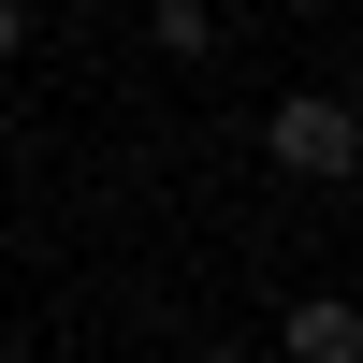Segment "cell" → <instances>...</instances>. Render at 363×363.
Wrapping results in <instances>:
<instances>
[{
  "label": "cell",
  "mask_w": 363,
  "mask_h": 363,
  "mask_svg": "<svg viewBox=\"0 0 363 363\" xmlns=\"http://www.w3.org/2000/svg\"><path fill=\"white\" fill-rule=\"evenodd\" d=\"M262 160H277V174H306V189H349L363 116L335 102V87H277V116H262Z\"/></svg>",
  "instance_id": "6da1fadb"
},
{
  "label": "cell",
  "mask_w": 363,
  "mask_h": 363,
  "mask_svg": "<svg viewBox=\"0 0 363 363\" xmlns=\"http://www.w3.org/2000/svg\"><path fill=\"white\" fill-rule=\"evenodd\" d=\"M277 363H363V306L349 291H306V306L277 320Z\"/></svg>",
  "instance_id": "7a4b0ae2"
},
{
  "label": "cell",
  "mask_w": 363,
  "mask_h": 363,
  "mask_svg": "<svg viewBox=\"0 0 363 363\" xmlns=\"http://www.w3.org/2000/svg\"><path fill=\"white\" fill-rule=\"evenodd\" d=\"M145 29H160V58H218V0H160Z\"/></svg>",
  "instance_id": "3957f363"
},
{
  "label": "cell",
  "mask_w": 363,
  "mask_h": 363,
  "mask_svg": "<svg viewBox=\"0 0 363 363\" xmlns=\"http://www.w3.org/2000/svg\"><path fill=\"white\" fill-rule=\"evenodd\" d=\"M15 44H29V15H15V0H0V58H15Z\"/></svg>",
  "instance_id": "277c9868"
}]
</instances>
